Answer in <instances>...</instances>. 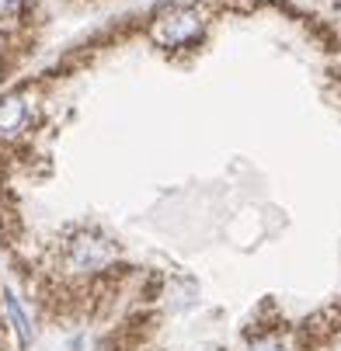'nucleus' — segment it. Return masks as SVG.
<instances>
[{
  "label": "nucleus",
  "instance_id": "20e7f679",
  "mask_svg": "<svg viewBox=\"0 0 341 351\" xmlns=\"http://www.w3.org/2000/svg\"><path fill=\"white\" fill-rule=\"evenodd\" d=\"M251 351H285V348H282V341H261V344H255Z\"/></svg>",
  "mask_w": 341,
  "mask_h": 351
},
{
  "label": "nucleus",
  "instance_id": "f257e3e1",
  "mask_svg": "<svg viewBox=\"0 0 341 351\" xmlns=\"http://www.w3.org/2000/svg\"><path fill=\"white\" fill-rule=\"evenodd\" d=\"M195 32H199V14H191V11L167 14V18H157L154 21V38L157 42H167V45H178V42L191 38Z\"/></svg>",
  "mask_w": 341,
  "mask_h": 351
},
{
  "label": "nucleus",
  "instance_id": "f03ea898",
  "mask_svg": "<svg viewBox=\"0 0 341 351\" xmlns=\"http://www.w3.org/2000/svg\"><path fill=\"white\" fill-rule=\"evenodd\" d=\"M28 125V101L21 94H8L0 101V132L4 136H14Z\"/></svg>",
  "mask_w": 341,
  "mask_h": 351
},
{
  "label": "nucleus",
  "instance_id": "7ed1b4c3",
  "mask_svg": "<svg viewBox=\"0 0 341 351\" xmlns=\"http://www.w3.org/2000/svg\"><path fill=\"white\" fill-rule=\"evenodd\" d=\"M4 303H8V313H11V320H14V327H18V334H21V341H28V324H25V313L18 310V303H14V299H11V295L4 299Z\"/></svg>",
  "mask_w": 341,
  "mask_h": 351
}]
</instances>
